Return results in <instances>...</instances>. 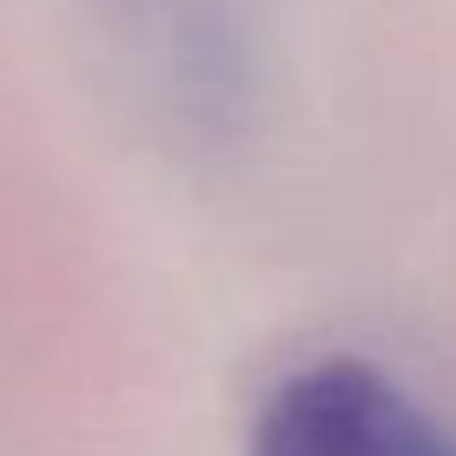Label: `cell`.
<instances>
[{"label": "cell", "instance_id": "1", "mask_svg": "<svg viewBox=\"0 0 456 456\" xmlns=\"http://www.w3.org/2000/svg\"><path fill=\"white\" fill-rule=\"evenodd\" d=\"M251 456H456V436L384 370L331 357L265 397Z\"/></svg>", "mask_w": 456, "mask_h": 456}]
</instances>
